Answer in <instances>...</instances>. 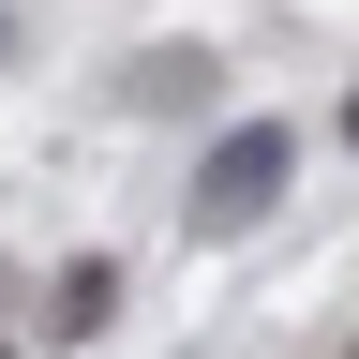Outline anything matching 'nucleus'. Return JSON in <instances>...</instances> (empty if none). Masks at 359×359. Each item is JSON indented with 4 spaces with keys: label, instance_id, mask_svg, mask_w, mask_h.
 <instances>
[{
    "label": "nucleus",
    "instance_id": "1",
    "mask_svg": "<svg viewBox=\"0 0 359 359\" xmlns=\"http://www.w3.org/2000/svg\"><path fill=\"white\" fill-rule=\"evenodd\" d=\"M269 180H285V120H240V135L195 165V224H255V210H269Z\"/></svg>",
    "mask_w": 359,
    "mask_h": 359
},
{
    "label": "nucleus",
    "instance_id": "2",
    "mask_svg": "<svg viewBox=\"0 0 359 359\" xmlns=\"http://www.w3.org/2000/svg\"><path fill=\"white\" fill-rule=\"evenodd\" d=\"M105 299H120V269H105V255H90V269H75V285H60V314H45V330H105Z\"/></svg>",
    "mask_w": 359,
    "mask_h": 359
},
{
    "label": "nucleus",
    "instance_id": "3",
    "mask_svg": "<svg viewBox=\"0 0 359 359\" xmlns=\"http://www.w3.org/2000/svg\"><path fill=\"white\" fill-rule=\"evenodd\" d=\"M344 135H359V105H344Z\"/></svg>",
    "mask_w": 359,
    "mask_h": 359
}]
</instances>
